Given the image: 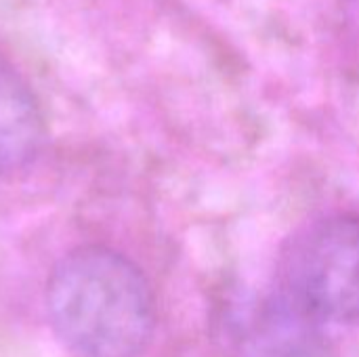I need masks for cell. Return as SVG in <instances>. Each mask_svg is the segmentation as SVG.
Segmentation results:
<instances>
[{
  "label": "cell",
  "instance_id": "7a4b0ae2",
  "mask_svg": "<svg viewBox=\"0 0 359 357\" xmlns=\"http://www.w3.org/2000/svg\"><path fill=\"white\" fill-rule=\"evenodd\" d=\"M278 276L297 314L359 324V215L328 213L301 225L282 248Z\"/></svg>",
  "mask_w": 359,
  "mask_h": 357
},
{
  "label": "cell",
  "instance_id": "6da1fadb",
  "mask_svg": "<svg viewBox=\"0 0 359 357\" xmlns=\"http://www.w3.org/2000/svg\"><path fill=\"white\" fill-rule=\"evenodd\" d=\"M46 314L76 357H141L156 328L147 278L105 246H80L57 261L46 282Z\"/></svg>",
  "mask_w": 359,
  "mask_h": 357
},
{
  "label": "cell",
  "instance_id": "3957f363",
  "mask_svg": "<svg viewBox=\"0 0 359 357\" xmlns=\"http://www.w3.org/2000/svg\"><path fill=\"white\" fill-rule=\"evenodd\" d=\"M46 137L44 116L23 76L0 57V177L27 168Z\"/></svg>",
  "mask_w": 359,
  "mask_h": 357
}]
</instances>
